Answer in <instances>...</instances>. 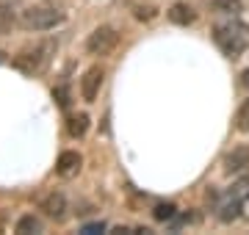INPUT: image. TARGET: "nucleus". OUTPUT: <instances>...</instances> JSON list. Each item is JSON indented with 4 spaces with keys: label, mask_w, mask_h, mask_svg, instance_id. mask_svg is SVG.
I'll use <instances>...</instances> for the list:
<instances>
[{
    "label": "nucleus",
    "mask_w": 249,
    "mask_h": 235,
    "mask_svg": "<svg viewBox=\"0 0 249 235\" xmlns=\"http://www.w3.org/2000/svg\"><path fill=\"white\" fill-rule=\"evenodd\" d=\"M213 42L227 58H238L244 50L249 47V31L241 22H219L213 28Z\"/></svg>",
    "instance_id": "nucleus-1"
},
{
    "label": "nucleus",
    "mask_w": 249,
    "mask_h": 235,
    "mask_svg": "<svg viewBox=\"0 0 249 235\" xmlns=\"http://www.w3.org/2000/svg\"><path fill=\"white\" fill-rule=\"evenodd\" d=\"M67 19V11L55 9V6H31V9L19 11V25L25 31H53Z\"/></svg>",
    "instance_id": "nucleus-2"
},
{
    "label": "nucleus",
    "mask_w": 249,
    "mask_h": 235,
    "mask_svg": "<svg viewBox=\"0 0 249 235\" xmlns=\"http://www.w3.org/2000/svg\"><path fill=\"white\" fill-rule=\"evenodd\" d=\"M53 55H55L53 42H39V45H34V47H25V50L17 55V67L22 69V72H28V75H36V72H42L47 64H50Z\"/></svg>",
    "instance_id": "nucleus-3"
},
{
    "label": "nucleus",
    "mask_w": 249,
    "mask_h": 235,
    "mask_svg": "<svg viewBox=\"0 0 249 235\" xmlns=\"http://www.w3.org/2000/svg\"><path fill=\"white\" fill-rule=\"evenodd\" d=\"M116 45H119V31L114 25H100L86 39V53L89 55H108V53H114Z\"/></svg>",
    "instance_id": "nucleus-4"
},
{
    "label": "nucleus",
    "mask_w": 249,
    "mask_h": 235,
    "mask_svg": "<svg viewBox=\"0 0 249 235\" xmlns=\"http://www.w3.org/2000/svg\"><path fill=\"white\" fill-rule=\"evenodd\" d=\"M103 78H106L103 67H89V69L83 72V78H80V97L86 100V102H94V100H97Z\"/></svg>",
    "instance_id": "nucleus-5"
},
{
    "label": "nucleus",
    "mask_w": 249,
    "mask_h": 235,
    "mask_svg": "<svg viewBox=\"0 0 249 235\" xmlns=\"http://www.w3.org/2000/svg\"><path fill=\"white\" fill-rule=\"evenodd\" d=\"M39 210H45L47 218L61 221V218L67 216L70 205H67V197H64L61 191H50V194H45V197H42V202H39Z\"/></svg>",
    "instance_id": "nucleus-6"
},
{
    "label": "nucleus",
    "mask_w": 249,
    "mask_h": 235,
    "mask_svg": "<svg viewBox=\"0 0 249 235\" xmlns=\"http://www.w3.org/2000/svg\"><path fill=\"white\" fill-rule=\"evenodd\" d=\"M249 172V144H241L224 155V174H247Z\"/></svg>",
    "instance_id": "nucleus-7"
},
{
    "label": "nucleus",
    "mask_w": 249,
    "mask_h": 235,
    "mask_svg": "<svg viewBox=\"0 0 249 235\" xmlns=\"http://www.w3.org/2000/svg\"><path fill=\"white\" fill-rule=\"evenodd\" d=\"M80 166H83V158H80V152H75V150H64V152L58 155L55 172L61 174V177H75V174L80 172Z\"/></svg>",
    "instance_id": "nucleus-8"
},
{
    "label": "nucleus",
    "mask_w": 249,
    "mask_h": 235,
    "mask_svg": "<svg viewBox=\"0 0 249 235\" xmlns=\"http://www.w3.org/2000/svg\"><path fill=\"white\" fill-rule=\"evenodd\" d=\"M166 17L175 22V25H191L196 19V11L188 6V3H172L169 11H166Z\"/></svg>",
    "instance_id": "nucleus-9"
},
{
    "label": "nucleus",
    "mask_w": 249,
    "mask_h": 235,
    "mask_svg": "<svg viewBox=\"0 0 249 235\" xmlns=\"http://www.w3.org/2000/svg\"><path fill=\"white\" fill-rule=\"evenodd\" d=\"M89 125H91L89 114H72V117L67 119V130H70L72 138H83L89 133Z\"/></svg>",
    "instance_id": "nucleus-10"
},
{
    "label": "nucleus",
    "mask_w": 249,
    "mask_h": 235,
    "mask_svg": "<svg viewBox=\"0 0 249 235\" xmlns=\"http://www.w3.org/2000/svg\"><path fill=\"white\" fill-rule=\"evenodd\" d=\"M235 218H241V199L224 202L222 210H219V221H222V224H230V221H235Z\"/></svg>",
    "instance_id": "nucleus-11"
},
{
    "label": "nucleus",
    "mask_w": 249,
    "mask_h": 235,
    "mask_svg": "<svg viewBox=\"0 0 249 235\" xmlns=\"http://www.w3.org/2000/svg\"><path fill=\"white\" fill-rule=\"evenodd\" d=\"M17 233H19V235L42 233V221H39L34 213H25V216H19V221H17Z\"/></svg>",
    "instance_id": "nucleus-12"
},
{
    "label": "nucleus",
    "mask_w": 249,
    "mask_h": 235,
    "mask_svg": "<svg viewBox=\"0 0 249 235\" xmlns=\"http://www.w3.org/2000/svg\"><path fill=\"white\" fill-rule=\"evenodd\" d=\"M175 213H178V208H175L172 202H158V205L152 208V218H155V221H169V218H175Z\"/></svg>",
    "instance_id": "nucleus-13"
},
{
    "label": "nucleus",
    "mask_w": 249,
    "mask_h": 235,
    "mask_svg": "<svg viewBox=\"0 0 249 235\" xmlns=\"http://www.w3.org/2000/svg\"><path fill=\"white\" fill-rule=\"evenodd\" d=\"M53 100L58 102V108H70L72 105V91L67 83H61V86H55L53 89Z\"/></svg>",
    "instance_id": "nucleus-14"
},
{
    "label": "nucleus",
    "mask_w": 249,
    "mask_h": 235,
    "mask_svg": "<svg viewBox=\"0 0 249 235\" xmlns=\"http://www.w3.org/2000/svg\"><path fill=\"white\" fill-rule=\"evenodd\" d=\"M211 6H213L216 11H224V14H238L241 11V0H211Z\"/></svg>",
    "instance_id": "nucleus-15"
},
{
    "label": "nucleus",
    "mask_w": 249,
    "mask_h": 235,
    "mask_svg": "<svg viewBox=\"0 0 249 235\" xmlns=\"http://www.w3.org/2000/svg\"><path fill=\"white\" fill-rule=\"evenodd\" d=\"M235 122H238V130H241V133H249V100H244V102H241Z\"/></svg>",
    "instance_id": "nucleus-16"
},
{
    "label": "nucleus",
    "mask_w": 249,
    "mask_h": 235,
    "mask_svg": "<svg viewBox=\"0 0 249 235\" xmlns=\"http://www.w3.org/2000/svg\"><path fill=\"white\" fill-rule=\"evenodd\" d=\"M11 25H14V11H11L9 6H0V36H3Z\"/></svg>",
    "instance_id": "nucleus-17"
},
{
    "label": "nucleus",
    "mask_w": 249,
    "mask_h": 235,
    "mask_svg": "<svg viewBox=\"0 0 249 235\" xmlns=\"http://www.w3.org/2000/svg\"><path fill=\"white\" fill-rule=\"evenodd\" d=\"M155 14H158L155 6H136V19H142V22H150Z\"/></svg>",
    "instance_id": "nucleus-18"
},
{
    "label": "nucleus",
    "mask_w": 249,
    "mask_h": 235,
    "mask_svg": "<svg viewBox=\"0 0 249 235\" xmlns=\"http://www.w3.org/2000/svg\"><path fill=\"white\" fill-rule=\"evenodd\" d=\"M103 230H106V224H103V221H97V224H86V227H83V233H86V235L103 233Z\"/></svg>",
    "instance_id": "nucleus-19"
},
{
    "label": "nucleus",
    "mask_w": 249,
    "mask_h": 235,
    "mask_svg": "<svg viewBox=\"0 0 249 235\" xmlns=\"http://www.w3.org/2000/svg\"><path fill=\"white\" fill-rule=\"evenodd\" d=\"M241 218H249V194L241 197Z\"/></svg>",
    "instance_id": "nucleus-20"
},
{
    "label": "nucleus",
    "mask_w": 249,
    "mask_h": 235,
    "mask_svg": "<svg viewBox=\"0 0 249 235\" xmlns=\"http://www.w3.org/2000/svg\"><path fill=\"white\" fill-rule=\"evenodd\" d=\"M241 86H244V89H249V67H247V69H244V72H241Z\"/></svg>",
    "instance_id": "nucleus-21"
}]
</instances>
